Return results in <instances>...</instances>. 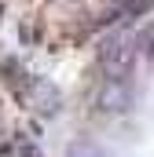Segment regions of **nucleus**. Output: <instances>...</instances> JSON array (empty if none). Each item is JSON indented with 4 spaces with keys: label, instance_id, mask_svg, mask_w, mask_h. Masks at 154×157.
<instances>
[{
    "label": "nucleus",
    "instance_id": "nucleus-1",
    "mask_svg": "<svg viewBox=\"0 0 154 157\" xmlns=\"http://www.w3.org/2000/svg\"><path fill=\"white\" fill-rule=\"evenodd\" d=\"M95 102L107 113H125L132 106V80L128 77H107V84H103V91H99Z\"/></svg>",
    "mask_w": 154,
    "mask_h": 157
},
{
    "label": "nucleus",
    "instance_id": "nucleus-2",
    "mask_svg": "<svg viewBox=\"0 0 154 157\" xmlns=\"http://www.w3.org/2000/svg\"><path fill=\"white\" fill-rule=\"evenodd\" d=\"M37 113H59V91H55V84H48V80H37L33 77V84L26 88V95H22Z\"/></svg>",
    "mask_w": 154,
    "mask_h": 157
},
{
    "label": "nucleus",
    "instance_id": "nucleus-3",
    "mask_svg": "<svg viewBox=\"0 0 154 157\" xmlns=\"http://www.w3.org/2000/svg\"><path fill=\"white\" fill-rule=\"evenodd\" d=\"M0 77H4V84H7L18 99H22V95H26V88L33 84V77H30V73H26L15 59H4V62H0Z\"/></svg>",
    "mask_w": 154,
    "mask_h": 157
},
{
    "label": "nucleus",
    "instance_id": "nucleus-4",
    "mask_svg": "<svg viewBox=\"0 0 154 157\" xmlns=\"http://www.w3.org/2000/svg\"><path fill=\"white\" fill-rule=\"evenodd\" d=\"M151 4L154 0H117L114 7H110V18H136V15H143Z\"/></svg>",
    "mask_w": 154,
    "mask_h": 157
},
{
    "label": "nucleus",
    "instance_id": "nucleus-5",
    "mask_svg": "<svg viewBox=\"0 0 154 157\" xmlns=\"http://www.w3.org/2000/svg\"><path fill=\"white\" fill-rule=\"evenodd\" d=\"M66 157H110V154H107L95 139H77V143H70Z\"/></svg>",
    "mask_w": 154,
    "mask_h": 157
},
{
    "label": "nucleus",
    "instance_id": "nucleus-6",
    "mask_svg": "<svg viewBox=\"0 0 154 157\" xmlns=\"http://www.w3.org/2000/svg\"><path fill=\"white\" fill-rule=\"evenodd\" d=\"M136 44H140V51H143V55L154 62V22L143 29V33H140V40H136Z\"/></svg>",
    "mask_w": 154,
    "mask_h": 157
},
{
    "label": "nucleus",
    "instance_id": "nucleus-7",
    "mask_svg": "<svg viewBox=\"0 0 154 157\" xmlns=\"http://www.w3.org/2000/svg\"><path fill=\"white\" fill-rule=\"evenodd\" d=\"M18 157H40V154H37V146H30V143H22V146H18Z\"/></svg>",
    "mask_w": 154,
    "mask_h": 157
}]
</instances>
